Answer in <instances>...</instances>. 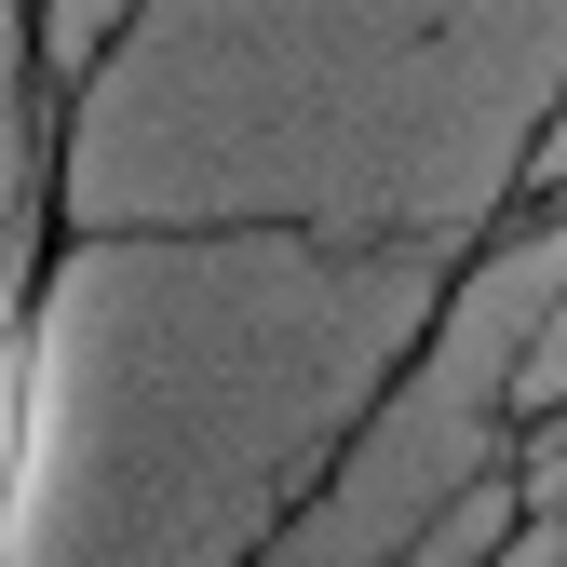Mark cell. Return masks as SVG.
Segmentation results:
<instances>
[{"label": "cell", "instance_id": "cell-1", "mask_svg": "<svg viewBox=\"0 0 567 567\" xmlns=\"http://www.w3.org/2000/svg\"><path fill=\"white\" fill-rule=\"evenodd\" d=\"M54 433H68V270L28 257L0 284V567H28L41 540Z\"/></svg>", "mask_w": 567, "mask_h": 567}]
</instances>
